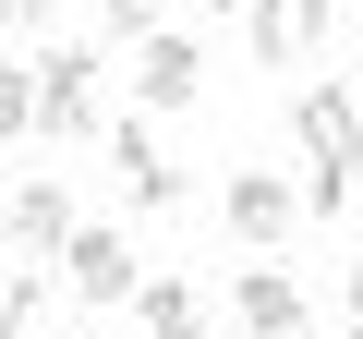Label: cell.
I'll use <instances>...</instances> for the list:
<instances>
[{
  "mask_svg": "<svg viewBox=\"0 0 363 339\" xmlns=\"http://www.w3.org/2000/svg\"><path fill=\"white\" fill-rule=\"evenodd\" d=\"M291 133H303V157H315L303 206L339 218V194L363 182V97H351V85H303V97H291Z\"/></svg>",
  "mask_w": 363,
  "mask_h": 339,
  "instance_id": "1",
  "label": "cell"
},
{
  "mask_svg": "<svg viewBox=\"0 0 363 339\" xmlns=\"http://www.w3.org/2000/svg\"><path fill=\"white\" fill-rule=\"evenodd\" d=\"M37 121H49V145H85V133H109L97 49H49V61H37Z\"/></svg>",
  "mask_w": 363,
  "mask_h": 339,
  "instance_id": "2",
  "label": "cell"
},
{
  "mask_svg": "<svg viewBox=\"0 0 363 339\" xmlns=\"http://www.w3.org/2000/svg\"><path fill=\"white\" fill-rule=\"evenodd\" d=\"M327 25H339L327 0H242V37H255L267 73H303V61L327 49Z\"/></svg>",
  "mask_w": 363,
  "mask_h": 339,
  "instance_id": "3",
  "label": "cell"
},
{
  "mask_svg": "<svg viewBox=\"0 0 363 339\" xmlns=\"http://www.w3.org/2000/svg\"><path fill=\"white\" fill-rule=\"evenodd\" d=\"M218 218H230V243H255V255H267V243H291L315 206H303L291 182H267V170H230V182H218Z\"/></svg>",
  "mask_w": 363,
  "mask_h": 339,
  "instance_id": "4",
  "label": "cell"
},
{
  "mask_svg": "<svg viewBox=\"0 0 363 339\" xmlns=\"http://www.w3.org/2000/svg\"><path fill=\"white\" fill-rule=\"evenodd\" d=\"M61 291H73V303H133V291H145V279H133V243H121V230H73V243H61Z\"/></svg>",
  "mask_w": 363,
  "mask_h": 339,
  "instance_id": "5",
  "label": "cell"
},
{
  "mask_svg": "<svg viewBox=\"0 0 363 339\" xmlns=\"http://www.w3.org/2000/svg\"><path fill=\"white\" fill-rule=\"evenodd\" d=\"M133 49H145V61H133V97H145V109H194V97H206V49H194V37L157 25V37H133Z\"/></svg>",
  "mask_w": 363,
  "mask_h": 339,
  "instance_id": "6",
  "label": "cell"
},
{
  "mask_svg": "<svg viewBox=\"0 0 363 339\" xmlns=\"http://www.w3.org/2000/svg\"><path fill=\"white\" fill-rule=\"evenodd\" d=\"M109 157H121V194H133L145 218H157V206H182V170L145 145V121H109Z\"/></svg>",
  "mask_w": 363,
  "mask_h": 339,
  "instance_id": "7",
  "label": "cell"
},
{
  "mask_svg": "<svg viewBox=\"0 0 363 339\" xmlns=\"http://www.w3.org/2000/svg\"><path fill=\"white\" fill-rule=\"evenodd\" d=\"M303 315H315V303H303L291 267H242V327H255V339H303Z\"/></svg>",
  "mask_w": 363,
  "mask_h": 339,
  "instance_id": "8",
  "label": "cell"
},
{
  "mask_svg": "<svg viewBox=\"0 0 363 339\" xmlns=\"http://www.w3.org/2000/svg\"><path fill=\"white\" fill-rule=\"evenodd\" d=\"M13 243H25V255H61V243H73V194H61V170H49V182H13Z\"/></svg>",
  "mask_w": 363,
  "mask_h": 339,
  "instance_id": "9",
  "label": "cell"
},
{
  "mask_svg": "<svg viewBox=\"0 0 363 339\" xmlns=\"http://www.w3.org/2000/svg\"><path fill=\"white\" fill-rule=\"evenodd\" d=\"M133 315H145V339H206V291L194 279H145Z\"/></svg>",
  "mask_w": 363,
  "mask_h": 339,
  "instance_id": "10",
  "label": "cell"
},
{
  "mask_svg": "<svg viewBox=\"0 0 363 339\" xmlns=\"http://www.w3.org/2000/svg\"><path fill=\"white\" fill-rule=\"evenodd\" d=\"M37 303H49V267H0V339H37Z\"/></svg>",
  "mask_w": 363,
  "mask_h": 339,
  "instance_id": "11",
  "label": "cell"
},
{
  "mask_svg": "<svg viewBox=\"0 0 363 339\" xmlns=\"http://www.w3.org/2000/svg\"><path fill=\"white\" fill-rule=\"evenodd\" d=\"M37 133V61H0V145Z\"/></svg>",
  "mask_w": 363,
  "mask_h": 339,
  "instance_id": "12",
  "label": "cell"
},
{
  "mask_svg": "<svg viewBox=\"0 0 363 339\" xmlns=\"http://www.w3.org/2000/svg\"><path fill=\"white\" fill-rule=\"evenodd\" d=\"M85 13H97L109 37H157V25H145V0H85Z\"/></svg>",
  "mask_w": 363,
  "mask_h": 339,
  "instance_id": "13",
  "label": "cell"
},
{
  "mask_svg": "<svg viewBox=\"0 0 363 339\" xmlns=\"http://www.w3.org/2000/svg\"><path fill=\"white\" fill-rule=\"evenodd\" d=\"M351 315H363V243H351Z\"/></svg>",
  "mask_w": 363,
  "mask_h": 339,
  "instance_id": "14",
  "label": "cell"
},
{
  "mask_svg": "<svg viewBox=\"0 0 363 339\" xmlns=\"http://www.w3.org/2000/svg\"><path fill=\"white\" fill-rule=\"evenodd\" d=\"M194 13H242V0H194Z\"/></svg>",
  "mask_w": 363,
  "mask_h": 339,
  "instance_id": "15",
  "label": "cell"
},
{
  "mask_svg": "<svg viewBox=\"0 0 363 339\" xmlns=\"http://www.w3.org/2000/svg\"><path fill=\"white\" fill-rule=\"evenodd\" d=\"M351 13H363V0H351Z\"/></svg>",
  "mask_w": 363,
  "mask_h": 339,
  "instance_id": "16",
  "label": "cell"
},
{
  "mask_svg": "<svg viewBox=\"0 0 363 339\" xmlns=\"http://www.w3.org/2000/svg\"><path fill=\"white\" fill-rule=\"evenodd\" d=\"M351 97H363V85H351Z\"/></svg>",
  "mask_w": 363,
  "mask_h": 339,
  "instance_id": "17",
  "label": "cell"
}]
</instances>
